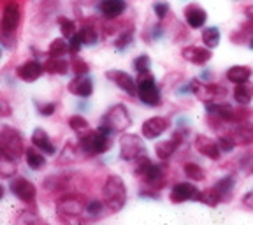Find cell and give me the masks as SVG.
<instances>
[{
    "mask_svg": "<svg viewBox=\"0 0 253 225\" xmlns=\"http://www.w3.org/2000/svg\"><path fill=\"white\" fill-rule=\"evenodd\" d=\"M47 53H49V56L62 58L65 53H69V43H65L63 39L51 41V44H49V47H47Z\"/></svg>",
    "mask_w": 253,
    "mask_h": 225,
    "instance_id": "1f68e13d",
    "label": "cell"
},
{
    "mask_svg": "<svg viewBox=\"0 0 253 225\" xmlns=\"http://www.w3.org/2000/svg\"><path fill=\"white\" fill-rule=\"evenodd\" d=\"M71 69H72V72H74L76 76H83V74H86V72L90 71V65H88L84 60L74 58L71 62Z\"/></svg>",
    "mask_w": 253,
    "mask_h": 225,
    "instance_id": "8d00e7d4",
    "label": "cell"
},
{
    "mask_svg": "<svg viewBox=\"0 0 253 225\" xmlns=\"http://www.w3.org/2000/svg\"><path fill=\"white\" fill-rule=\"evenodd\" d=\"M58 23H60V30H62V36L65 39H71L74 34H78V28H76V23L69 18H58Z\"/></svg>",
    "mask_w": 253,
    "mask_h": 225,
    "instance_id": "e575fe53",
    "label": "cell"
},
{
    "mask_svg": "<svg viewBox=\"0 0 253 225\" xmlns=\"http://www.w3.org/2000/svg\"><path fill=\"white\" fill-rule=\"evenodd\" d=\"M130 123H132V120H130V115H128V109H126L123 104H116V106H113L106 115L102 116L100 125L109 127L113 132H122V131H125L126 127H130Z\"/></svg>",
    "mask_w": 253,
    "mask_h": 225,
    "instance_id": "5b68a950",
    "label": "cell"
},
{
    "mask_svg": "<svg viewBox=\"0 0 253 225\" xmlns=\"http://www.w3.org/2000/svg\"><path fill=\"white\" fill-rule=\"evenodd\" d=\"M32 142H34V146L39 148L42 153H46V155L56 153L55 144H53L49 135H47L46 131H42V129H36V131H34V134H32Z\"/></svg>",
    "mask_w": 253,
    "mask_h": 225,
    "instance_id": "44dd1931",
    "label": "cell"
},
{
    "mask_svg": "<svg viewBox=\"0 0 253 225\" xmlns=\"http://www.w3.org/2000/svg\"><path fill=\"white\" fill-rule=\"evenodd\" d=\"M245 12L248 14V18H252L253 20V5H248V7L245 9Z\"/></svg>",
    "mask_w": 253,
    "mask_h": 225,
    "instance_id": "bcb514c9",
    "label": "cell"
},
{
    "mask_svg": "<svg viewBox=\"0 0 253 225\" xmlns=\"http://www.w3.org/2000/svg\"><path fill=\"white\" fill-rule=\"evenodd\" d=\"M69 91L76 97H81V99H86L93 93V83H91V79L86 78V76H76L72 79L71 83H69Z\"/></svg>",
    "mask_w": 253,
    "mask_h": 225,
    "instance_id": "ac0fdd59",
    "label": "cell"
},
{
    "mask_svg": "<svg viewBox=\"0 0 253 225\" xmlns=\"http://www.w3.org/2000/svg\"><path fill=\"white\" fill-rule=\"evenodd\" d=\"M100 211H102V202H99V201H90L86 204V213L91 215V217H99Z\"/></svg>",
    "mask_w": 253,
    "mask_h": 225,
    "instance_id": "60d3db41",
    "label": "cell"
},
{
    "mask_svg": "<svg viewBox=\"0 0 253 225\" xmlns=\"http://www.w3.org/2000/svg\"><path fill=\"white\" fill-rule=\"evenodd\" d=\"M106 78L111 79L115 85H118L123 91H126L128 95H137V83L134 81L130 74H126L125 71H118V69H113V71L106 72Z\"/></svg>",
    "mask_w": 253,
    "mask_h": 225,
    "instance_id": "4fadbf2b",
    "label": "cell"
},
{
    "mask_svg": "<svg viewBox=\"0 0 253 225\" xmlns=\"http://www.w3.org/2000/svg\"><path fill=\"white\" fill-rule=\"evenodd\" d=\"M181 141H183L181 135L176 132V134H174L170 139H167V141L157 142V144H155V153H157V157L160 158V160H169V158L174 155V151L179 148Z\"/></svg>",
    "mask_w": 253,
    "mask_h": 225,
    "instance_id": "e0dca14e",
    "label": "cell"
},
{
    "mask_svg": "<svg viewBox=\"0 0 253 225\" xmlns=\"http://www.w3.org/2000/svg\"><path fill=\"white\" fill-rule=\"evenodd\" d=\"M78 36L81 39V43H83V46H93L99 41V32L95 30L91 25H84L83 28H79Z\"/></svg>",
    "mask_w": 253,
    "mask_h": 225,
    "instance_id": "83f0119b",
    "label": "cell"
},
{
    "mask_svg": "<svg viewBox=\"0 0 253 225\" xmlns=\"http://www.w3.org/2000/svg\"><path fill=\"white\" fill-rule=\"evenodd\" d=\"M104 202L111 211H120L126 202V188L120 176L111 174L104 183Z\"/></svg>",
    "mask_w": 253,
    "mask_h": 225,
    "instance_id": "6da1fadb",
    "label": "cell"
},
{
    "mask_svg": "<svg viewBox=\"0 0 253 225\" xmlns=\"http://www.w3.org/2000/svg\"><path fill=\"white\" fill-rule=\"evenodd\" d=\"M185 20L188 23L190 28H201L206 25V20H208V14L206 11L197 4H190L185 7Z\"/></svg>",
    "mask_w": 253,
    "mask_h": 225,
    "instance_id": "ffe728a7",
    "label": "cell"
},
{
    "mask_svg": "<svg viewBox=\"0 0 253 225\" xmlns=\"http://www.w3.org/2000/svg\"><path fill=\"white\" fill-rule=\"evenodd\" d=\"M250 49H253V37H252V41H250Z\"/></svg>",
    "mask_w": 253,
    "mask_h": 225,
    "instance_id": "c3c4849f",
    "label": "cell"
},
{
    "mask_svg": "<svg viewBox=\"0 0 253 225\" xmlns=\"http://www.w3.org/2000/svg\"><path fill=\"white\" fill-rule=\"evenodd\" d=\"M79 148L86 155H102V153H106V151H109L111 135L100 132L99 129H97V131H90L84 135H81Z\"/></svg>",
    "mask_w": 253,
    "mask_h": 225,
    "instance_id": "7a4b0ae2",
    "label": "cell"
},
{
    "mask_svg": "<svg viewBox=\"0 0 253 225\" xmlns=\"http://www.w3.org/2000/svg\"><path fill=\"white\" fill-rule=\"evenodd\" d=\"M2 107H4V113H2V115L7 116L9 115V107H7V104H5V100H2Z\"/></svg>",
    "mask_w": 253,
    "mask_h": 225,
    "instance_id": "7dc6e473",
    "label": "cell"
},
{
    "mask_svg": "<svg viewBox=\"0 0 253 225\" xmlns=\"http://www.w3.org/2000/svg\"><path fill=\"white\" fill-rule=\"evenodd\" d=\"M16 169H18V167H16V158L2 151V157H0V174H2V178H11V176H14Z\"/></svg>",
    "mask_w": 253,
    "mask_h": 225,
    "instance_id": "4316f807",
    "label": "cell"
},
{
    "mask_svg": "<svg viewBox=\"0 0 253 225\" xmlns=\"http://www.w3.org/2000/svg\"><path fill=\"white\" fill-rule=\"evenodd\" d=\"M195 150L201 155H204V157L211 158V160H218V158L221 157V153H223L220 144H218V141H214V139L208 137V135H204V134H199L197 137H195Z\"/></svg>",
    "mask_w": 253,
    "mask_h": 225,
    "instance_id": "7c38bea8",
    "label": "cell"
},
{
    "mask_svg": "<svg viewBox=\"0 0 253 225\" xmlns=\"http://www.w3.org/2000/svg\"><path fill=\"white\" fill-rule=\"evenodd\" d=\"M137 95L141 102H144L150 107H157L162 104V95L157 87V81L150 74H141L137 81Z\"/></svg>",
    "mask_w": 253,
    "mask_h": 225,
    "instance_id": "3957f363",
    "label": "cell"
},
{
    "mask_svg": "<svg viewBox=\"0 0 253 225\" xmlns=\"http://www.w3.org/2000/svg\"><path fill=\"white\" fill-rule=\"evenodd\" d=\"M234 181H236V180H234V176H225V178H221L220 181L214 185V190H216L218 194L221 195V199H225L227 195H230L234 185H236Z\"/></svg>",
    "mask_w": 253,
    "mask_h": 225,
    "instance_id": "d6a6232c",
    "label": "cell"
},
{
    "mask_svg": "<svg viewBox=\"0 0 253 225\" xmlns=\"http://www.w3.org/2000/svg\"><path fill=\"white\" fill-rule=\"evenodd\" d=\"M169 129V120L162 116H153L142 123V135L146 139H157Z\"/></svg>",
    "mask_w": 253,
    "mask_h": 225,
    "instance_id": "5bb4252c",
    "label": "cell"
},
{
    "mask_svg": "<svg viewBox=\"0 0 253 225\" xmlns=\"http://www.w3.org/2000/svg\"><path fill=\"white\" fill-rule=\"evenodd\" d=\"M42 72H46L44 71V63H39L37 60H30V62H25L23 65H20L16 74L25 83H32V81H37L42 76Z\"/></svg>",
    "mask_w": 253,
    "mask_h": 225,
    "instance_id": "2e32d148",
    "label": "cell"
},
{
    "mask_svg": "<svg viewBox=\"0 0 253 225\" xmlns=\"http://www.w3.org/2000/svg\"><path fill=\"white\" fill-rule=\"evenodd\" d=\"M185 174L188 176L192 181H202L204 180V169H202L199 164H194V162H186L185 164Z\"/></svg>",
    "mask_w": 253,
    "mask_h": 225,
    "instance_id": "836d02e7",
    "label": "cell"
},
{
    "mask_svg": "<svg viewBox=\"0 0 253 225\" xmlns=\"http://www.w3.org/2000/svg\"><path fill=\"white\" fill-rule=\"evenodd\" d=\"M190 91L194 95H197L199 99H202L204 102H211V100H220L223 97H227V88L221 87L218 83H208L202 85L201 81L194 79L190 83Z\"/></svg>",
    "mask_w": 253,
    "mask_h": 225,
    "instance_id": "8992f818",
    "label": "cell"
},
{
    "mask_svg": "<svg viewBox=\"0 0 253 225\" xmlns=\"http://www.w3.org/2000/svg\"><path fill=\"white\" fill-rule=\"evenodd\" d=\"M0 151L11 155V157L18 158L20 155L25 153L23 148V139H21L20 132L14 131L12 127L4 125L0 131Z\"/></svg>",
    "mask_w": 253,
    "mask_h": 225,
    "instance_id": "277c9868",
    "label": "cell"
},
{
    "mask_svg": "<svg viewBox=\"0 0 253 225\" xmlns=\"http://www.w3.org/2000/svg\"><path fill=\"white\" fill-rule=\"evenodd\" d=\"M86 204L88 202L84 201L81 195H76V194H67V195H62V197L56 201V210L62 217L69 215V217H78L81 215L83 211H86Z\"/></svg>",
    "mask_w": 253,
    "mask_h": 225,
    "instance_id": "52a82bcc",
    "label": "cell"
},
{
    "mask_svg": "<svg viewBox=\"0 0 253 225\" xmlns=\"http://www.w3.org/2000/svg\"><path fill=\"white\" fill-rule=\"evenodd\" d=\"M134 69L139 72V74H150L151 69V60L148 55H139L137 58L134 60Z\"/></svg>",
    "mask_w": 253,
    "mask_h": 225,
    "instance_id": "d590c367",
    "label": "cell"
},
{
    "mask_svg": "<svg viewBox=\"0 0 253 225\" xmlns=\"http://www.w3.org/2000/svg\"><path fill=\"white\" fill-rule=\"evenodd\" d=\"M44 71L49 72V74L63 76V74H67L69 72V63L62 58H55V56H51V58L46 60V63H44Z\"/></svg>",
    "mask_w": 253,
    "mask_h": 225,
    "instance_id": "484cf974",
    "label": "cell"
},
{
    "mask_svg": "<svg viewBox=\"0 0 253 225\" xmlns=\"http://www.w3.org/2000/svg\"><path fill=\"white\" fill-rule=\"evenodd\" d=\"M218 144H220V148H221L223 153H229V151H232L234 148H236L237 142L234 141V137L230 135V137H220L218 139Z\"/></svg>",
    "mask_w": 253,
    "mask_h": 225,
    "instance_id": "f35d334b",
    "label": "cell"
},
{
    "mask_svg": "<svg viewBox=\"0 0 253 225\" xmlns=\"http://www.w3.org/2000/svg\"><path fill=\"white\" fill-rule=\"evenodd\" d=\"M120 155H122L123 160H137L139 157L144 155V146H142V141L139 135L135 134H125L120 139Z\"/></svg>",
    "mask_w": 253,
    "mask_h": 225,
    "instance_id": "ba28073f",
    "label": "cell"
},
{
    "mask_svg": "<svg viewBox=\"0 0 253 225\" xmlns=\"http://www.w3.org/2000/svg\"><path fill=\"white\" fill-rule=\"evenodd\" d=\"M243 204H245L246 208H250V210H253V190H250L248 194H245V197H243Z\"/></svg>",
    "mask_w": 253,
    "mask_h": 225,
    "instance_id": "ee69618b",
    "label": "cell"
},
{
    "mask_svg": "<svg viewBox=\"0 0 253 225\" xmlns=\"http://www.w3.org/2000/svg\"><path fill=\"white\" fill-rule=\"evenodd\" d=\"M56 111V104L55 102H49V104H42V106L39 107V113L42 116H51L53 113Z\"/></svg>",
    "mask_w": 253,
    "mask_h": 225,
    "instance_id": "7bdbcfd3",
    "label": "cell"
},
{
    "mask_svg": "<svg viewBox=\"0 0 253 225\" xmlns=\"http://www.w3.org/2000/svg\"><path fill=\"white\" fill-rule=\"evenodd\" d=\"M126 9L125 0H100L99 11L102 12L104 18L107 20H115L118 16H122Z\"/></svg>",
    "mask_w": 253,
    "mask_h": 225,
    "instance_id": "d6986e66",
    "label": "cell"
},
{
    "mask_svg": "<svg viewBox=\"0 0 253 225\" xmlns=\"http://www.w3.org/2000/svg\"><path fill=\"white\" fill-rule=\"evenodd\" d=\"M202 43L208 47H211V49L216 47L218 44H220V30H218L216 27L206 28V30L202 32Z\"/></svg>",
    "mask_w": 253,
    "mask_h": 225,
    "instance_id": "4dcf8cb0",
    "label": "cell"
},
{
    "mask_svg": "<svg viewBox=\"0 0 253 225\" xmlns=\"http://www.w3.org/2000/svg\"><path fill=\"white\" fill-rule=\"evenodd\" d=\"M199 202H202V204H208L211 206V208H214V206L220 204L223 199H221V195L218 194L216 190L213 188H208V190H202V192H199V197H197Z\"/></svg>",
    "mask_w": 253,
    "mask_h": 225,
    "instance_id": "f1b7e54d",
    "label": "cell"
},
{
    "mask_svg": "<svg viewBox=\"0 0 253 225\" xmlns=\"http://www.w3.org/2000/svg\"><path fill=\"white\" fill-rule=\"evenodd\" d=\"M69 127L79 135H84L86 132H90V123H88V120H84L83 116H79V115H74L69 118Z\"/></svg>",
    "mask_w": 253,
    "mask_h": 225,
    "instance_id": "f546056e",
    "label": "cell"
},
{
    "mask_svg": "<svg viewBox=\"0 0 253 225\" xmlns=\"http://www.w3.org/2000/svg\"><path fill=\"white\" fill-rule=\"evenodd\" d=\"M130 43H132V30L123 32L122 36H120L118 39H116L115 47L118 49V51H123V49H126V47L130 46Z\"/></svg>",
    "mask_w": 253,
    "mask_h": 225,
    "instance_id": "74e56055",
    "label": "cell"
},
{
    "mask_svg": "<svg viewBox=\"0 0 253 225\" xmlns=\"http://www.w3.org/2000/svg\"><path fill=\"white\" fill-rule=\"evenodd\" d=\"M234 99L241 106H248L253 100V83L245 81V83H237L234 88Z\"/></svg>",
    "mask_w": 253,
    "mask_h": 225,
    "instance_id": "7402d4cb",
    "label": "cell"
},
{
    "mask_svg": "<svg viewBox=\"0 0 253 225\" xmlns=\"http://www.w3.org/2000/svg\"><path fill=\"white\" fill-rule=\"evenodd\" d=\"M71 43H69V53H79V49H81V46H83V43H81V39H79L78 34H74V36L71 37Z\"/></svg>",
    "mask_w": 253,
    "mask_h": 225,
    "instance_id": "b9f144b4",
    "label": "cell"
},
{
    "mask_svg": "<svg viewBox=\"0 0 253 225\" xmlns=\"http://www.w3.org/2000/svg\"><path fill=\"white\" fill-rule=\"evenodd\" d=\"M232 137L236 142L239 144H248V142H253V125L252 123H237V127L234 129Z\"/></svg>",
    "mask_w": 253,
    "mask_h": 225,
    "instance_id": "603a6c76",
    "label": "cell"
},
{
    "mask_svg": "<svg viewBox=\"0 0 253 225\" xmlns=\"http://www.w3.org/2000/svg\"><path fill=\"white\" fill-rule=\"evenodd\" d=\"M39 222V218L37 217H32V215H28V211H23V217L18 218V224H23V222Z\"/></svg>",
    "mask_w": 253,
    "mask_h": 225,
    "instance_id": "f6af8a7d",
    "label": "cell"
},
{
    "mask_svg": "<svg viewBox=\"0 0 253 225\" xmlns=\"http://www.w3.org/2000/svg\"><path fill=\"white\" fill-rule=\"evenodd\" d=\"M199 192L197 186L192 185V183H176L170 190V201L174 204H181V202H186V201H195L197 202V197H199Z\"/></svg>",
    "mask_w": 253,
    "mask_h": 225,
    "instance_id": "8fae6325",
    "label": "cell"
},
{
    "mask_svg": "<svg viewBox=\"0 0 253 225\" xmlns=\"http://www.w3.org/2000/svg\"><path fill=\"white\" fill-rule=\"evenodd\" d=\"M181 56L185 60H188L190 63L194 65H204L213 58V53H211V47H201V46H186L181 51Z\"/></svg>",
    "mask_w": 253,
    "mask_h": 225,
    "instance_id": "9a60e30c",
    "label": "cell"
},
{
    "mask_svg": "<svg viewBox=\"0 0 253 225\" xmlns=\"http://www.w3.org/2000/svg\"><path fill=\"white\" fill-rule=\"evenodd\" d=\"M25 160H27L28 167L34 171H39L46 166V158H44L42 151H37L36 148H28V150H25Z\"/></svg>",
    "mask_w": 253,
    "mask_h": 225,
    "instance_id": "d4e9b609",
    "label": "cell"
},
{
    "mask_svg": "<svg viewBox=\"0 0 253 225\" xmlns=\"http://www.w3.org/2000/svg\"><path fill=\"white\" fill-rule=\"evenodd\" d=\"M169 4H166V2H157V4L153 5V11L155 14L158 16V20H164L167 14H169Z\"/></svg>",
    "mask_w": 253,
    "mask_h": 225,
    "instance_id": "ab89813d",
    "label": "cell"
},
{
    "mask_svg": "<svg viewBox=\"0 0 253 225\" xmlns=\"http://www.w3.org/2000/svg\"><path fill=\"white\" fill-rule=\"evenodd\" d=\"M252 78V69L248 65H234L227 71V79L230 83H245Z\"/></svg>",
    "mask_w": 253,
    "mask_h": 225,
    "instance_id": "cb8c5ba5",
    "label": "cell"
},
{
    "mask_svg": "<svg viewBox=\"0 0 253 225\" xmlns=\"http://www.w3.org/2000/svg\"><path fill=\"white\" fill-rule=\"evenodd\" d=\"M11 192L20 199V201L27 202V204H34L37 195V190L34 183L28 181L25 178H14L11 181Z\"/></svg>",
    "mask_w": 253,
    "mask_h": 225,
    "instance_id": "30bf717a",
    "label": "cell"
},
{
    "mask_svg": "<svg viewBox=\"0 0 253 225\" xmlns=\"http://www.w3.org/2000/svg\"><path fill=\"white\" fill-rule=\"evenodd\" d=\"M21 20V11L20 5L16 4L14 0L5 4L4 7V14H2V21H0V28H2V36L7 37L11 34H14V30L18 28Z\"/></svg>",
    "mask_w": 253,
    "mask_h": 225,
    "instance_id": "9c48e42d",
    "label": "cell"
}]
</instances>
